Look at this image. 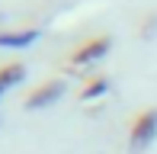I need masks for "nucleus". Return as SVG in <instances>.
<instances>
[{
  "label": "nucleus",
  "mask_w": 157,
  "mask_h": 154,
  "mask_svg": "<svg viewBox=\"0 0 157 154\" xmlns=\"http://www.w3.org/2000/svg\"><path fill=\"white\" fill-rule=\"evenodd\" d=\"M23 77H26V67L19 64V61H10V64H3V67H0V96H3L10 87H16Z\"/></svg>",
  "instance_id": "39448f33"
},
{
  "label": "nucleus",
  "mask_w": 157,
  "mask_h": 154,
  "mask_svg": "<svg viewBox=\"0 0 157 154\" xmlns=\"http://www.w3.org/2000/svg\"><path fill=\"white\" fill-rule=\"evenodd\" d=\"M61 93H64V80H58V77H55V80H45L26 96V109H45V106H52Z\"/></svg>",
  "instance_id": "7ed1b4c3"
},
{
  "label": "nucleus",
  "mask_w": 157,
  "mask_h": 154,
  "mask_svg": "<svg viewBox=\"0 0 157 154\" xmlns=\"http://www.w3.org/2000/svg\"><path fill=\"white\" fill-rule=\"evenodd\" d=\"M106 90H109V80H106V77H90L87 87L80 90V100H99Z\"/></svg>",
  "instance_id": "423d86ee"
},
{
  "label": "nucleus",
  "mask_w": 157,
  "mask_h": 154,
  "mask_svg": "<svg viewBox=\"0 0 157 154\" xmlns=\"http://www.w3.org/2000/svg\"><path fill=\"white\" fill-rule=\"evenodd\" d=\"M109 36H96V39H90V42H83L80 48H74V52L67 55V64L71 67H83V64H90V61H99L106 52H109Z\"/></svg>",
  "instance_id": "f03ea898"
},
{
  "label": "nucleus",
  "mask_w": 157,
  "mask_h": 154,
  "mask_svg": "<svg viewBox=\"0 0 157 154\" xmlns=\"http://www.w3.org/2000/svg\"><path fill=\"white\" fill-rule=\"evenodd\" d=\"M39 42V29H16V32H0V48H29Z\"/></svg>",
  "instance_id": "20e7f679"
},
{
  "label": "nucleus",
  "mask_w": 157,
  "mask_h": 154,
  "mask_svg": "<svg viewBox=\"0 0 157 154\" xmlns=\"http://www.w3.org/2000/svg\"><path fill=\"white\" fill-rule=\"evenodd\" d=\"M154 138H157V106L144 109V113L132 122V132H128V151H132V154L147 151L154 144Z\"/></svg>",
  "instance_id": "f257e3e1"
}]
</instances>
